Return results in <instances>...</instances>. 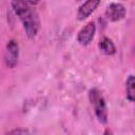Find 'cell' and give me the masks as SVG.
I'll return each mask as SVG.
<instances>
[{
	"instance_id": "cell-10",
	"label": "cell",
	"mask_w": 135,
	"mask_h": 135,
	"mask_svg": "<svg viewBox=\"0 0 135 135\" xmlns=\"http://www.w3.org/2000/svg\"><path fill=\"white\" fill-rule=\"evenodd\" d=\"M23 1L28 3V4H31V5H36L39 2V0H23Z\"/></svg>"
},
{
	"instance_id": "cell-5",
	"label": "cell",
	"mask_w": 135,
	"mask_h": 135,
	"mask_svg": "<svg viewBox=\"0 0 135 135\" xmlns=\"http://www.w3.org/2000/svg\"><path fill=\"white\" fill-rule=\"evenodd\" d=\"M96 32V25L93 21L88 22L77 34V41L80 45H88L92 42Z\"/></svg>"
},
{
	"instance_id": "cell-4",
	"label": "cell",
	"mask_w": 135,
	"mask_h": 135,
	"mask_svg": "<svg viewBox=\"0 0 135 135\" xmlns=\"http://www.w3.org/2000/svg\"><path fill=\"white\" fill-rule=\"evenodd\" d=\"M104 14H105V17L108 20H110L112 22H116V21H119L126 17L127 9H126L123 4L114 2V3H111L107 6Z\"/></svg>"
},
{
	"instance_id": "cell-2",
	"label": "cell",
	"mask_w": 135,
	"mask_h": 135,
	"mask_svg": "<svg viewBox=\"0 0 135 135\" xmlns=\"http://www.w3.org/2000/svg\"><path fill=\"white\" fill-rule=\"evenodd\" d=\"M89 100L94 109L97 120L100 123L105 124L108 122V107L101 92L96 88L91 89L89 91Z\"/></svg>"
},
{
	"instance_id": "cell-1",
	"label": "cell",
	"mask_w": 135,
	"mask_h": 135,
	"mask_svg": "<svg viewBox=\"0 0 135 135\" xmlns=\"http://www.w3.org/2000/svg\"><path fill=\"white\" fill-rule=\"evenodd\" d=\"M12 7L21 21L27 38L34 39L40 30V19L36 9L23 0H12Z\"/></svg>"
},
{
	"instance_id": "cell-3",
	"label": "cell",
	"mask_w": 135,
	"mask_h": 135,
	"mask_svg": "<svg viewBox=\"0 0 135 135\" xmlns=\"http://www.w3.org/2000/svg\"><path fill=\"white\" fill-rule=\"evenodd\" d=\"M19 60V44L15 39H11L5 44L3 61L6 68L14 69Z\"/></svg>"
},
{
	"instance_id": "cell-8",
	"label": "cell",
	"mask_w": 135,
	"mask_h": 135,
	"mask_svg": "<svg viewBox=\"0 0 135 135\" xmlns=\"http://www.w3.org/2000/svg\"><path fill=\"white\" fill-rule=\"evenodd\" d=\"M126 95L127 99L131 102H135V76L130 75L126 80Z\"/></svg>"
},
{
	"instance_id": "cell-6",
	"label": "cell",
	"mask_w": 135,
	"mask_h": 135,
	"mask_svg": "<svg viewBox=\"0 0 135 135\" xmlns=\"http://www.w3.org/2000/svg\"><path fill=\"white\" fill-rule=\"evenodd\" d=\"M101 0H85L77 11V19L79 21H83L88 17H90L95 9L100 4Z\"/></svg>"
},
{
	"instance_id": "cell-7",
	"label": "cell",
	"mask_w": 135,
	"mask_h": 135,
	"mask_svg": "<svg viewBox=\"0 0 135 135\" xmlns=\"http://www.w3.org/2000/svg\"><path fill=\"white\" fill-rule=\"evenodd\" d=\"M98 47L104 55H108V56H112L116 53V46L114 42L108 37H103L100 39L98 43Z\"/></svg>"
},
{
	"instance_id": "cell-9",
	"label": "cell",
	"mask_w": 135,
	"mask_h": 135,
	"mask_svg": "<svg viewBox=\"0 0 135 135\" xmlns=\"http://www.w3.org/2000/svg\"><path fill=\"white\" fill-rule=\"evenodd\" d=\"M28 131L27 130H22V129H16L13 131H9L7 134H27Z\"/></svg>"
}]
</instances>
